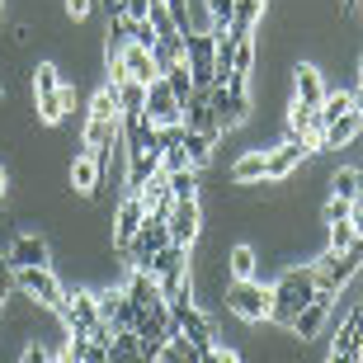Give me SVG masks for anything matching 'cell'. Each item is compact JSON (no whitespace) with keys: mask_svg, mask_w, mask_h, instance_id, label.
Returning <instances> with one entry per match:
<instances>
[{"mask_svg":"<svg viewBox=\"0 0 363 363\" xmlns=\"http://www.w3.org/2000/svg\"><path fill=\"white\" fill-rule=\"evenodd\" d=\"M147 217L151 213H147V203H142V194H123V203L113 208V250H128V241L142 231Z\"/></svg>","mask_w":363,"mask_h":363,"instance_id":"obj_10","label":"cell"},{"mask_svg":"<svg viewBox=\"0 0 363 363\" xmlns=\"http://www.w3.org/2000/svg\"><path fill=\"white\" fill-rule=\"evenodd\" d=\"M57 363H62V359H57Z\"/></svg>","mask_w":363,"mask_h":363,"instance_id":"obj_40","label":"cell"},{"mask_svg":"<svg viewBox=\"0 0 363 363\" xmlns=\"http://www.w3.org/2000/svg\"><path fill=\"white\" fill-rule=\"evenodd\" d=\"M350 222H354V236H359V245H363V208L354 203V213H350Z\"/></svg>","mask_w":363,"mask_h":363,"instance_id":"obj_34","label":"cell"},{"mask_svg":"<svg viewBox=\"0 0 363 363\" xmlns=\"http://www.w3.org/2000/svg\"><path fill=\"white\" fill-rule=\"evenodd\" d=\"M165 245H170V227H165V217H147V222H142V231L128 241V250H123V255H128V264H133V269H151V259L161 255Z\"/></svg>","mask_w":363,"mask_h":363,"instance_id":"obj_7","label":"cell"},{"mask_svg":"<svg viewBox=\"0 0 363 363\" xmlns=\"http://www.w3.org/2000/svg\"><path fill=\"white\" fill-rule=\"evenodd\" d=\"M5 189H10V175H5V170H0V199H5Z\"/></svg>","mask_w":363,"mask_h":363,"instance_id":"obj_37","label":"cell"},{"mask_svg":"<svg viewBox=\"0 0 363 363\" xmlns=\"http://www.w3.org/2000/svg\"><path fill=\"white\" fill-rule=\"evenodd\" d=\"M330 311H335V293H330V288H316V297H311L307 307H302V316L293 321L297 340H302V345H307V340H316V335H321V325L330 321Z\"/></svg>","mask_w":363,"mask_h":363,"instance_id":"obj_12","label":"cell"},{"mask_svg":"<svg viewBox=\"0 0 363 363\" xmlns=\"http://www.w3.org/2000/svg\"><path fill=\"white\" fill-rule=\"evenodd\" d=\"M363 133L359 113H340L335 123H325V133L316 137V151H330V147H345V142H354V137Z\"/></svg>","mask_w":363,"mask_h":363,"instance_id":"obj_16","label":"cell"},{"mask_svg":"<svg viewBox=\"0 0 363 363\" xmlns=\"http://www.w3.org/2000/svg\"><path fill=\"white\" fill-rule=\"evenodd\" d=\"M259 19H264V0H236V5H231V38H250V33H255V24Z\"/></svg>","mask_w":363,"mask_h":363,"instance_id":"obj_19","label":"cell"},{"mask_svg":"<svg viewBox=\"0 0 363 363\" xmlns=\"http://www.w3.org/2000/svg\"><path fill=\"white\" fill-rule=\"evenodd\" d=\"M330 194H335V199L359 203V194H363V170H335V175H330Z\"/></svg>","mask_w":363,"mask_h":363,"instance_id":"obj_22","label":"cell"},{"mask_svg":"<svg viewBox=\"0 0 363 363\" xmlns=\"http://www.w3.org/2000/svg\"><path fill=\"white\" fill-rule=\"evenodd\" d=\"M222 302H227L231 316H241V321H250V325L269 321V311H274L269 283H259V279H231L227 293H222Z\"/></svg>","mask_w":363,"mask_h":363,"instance_id":"obj_2","label":"cell"},{"mask_svg":"<svg viewBox=\"0 0 363 363\" xmlns=\"http://www.w3.org/2000/svg\"><path fill=\"white\" fill-rule=\"evenodd\" d=\"M90 118H104V123L118 118V90H113V85L94 90V99H90Z\"/></svg>","mask_w":363,"mask_h":363,"instance_id":"obj_24","label":"cell"},{"mask_svg":"<svg viewBox=\"0 0 363 363\" xmlns=\"http://www.w3.org/2000/svg\"><path fill=\"white\" fill-rule=\"evenodd\" d=\"M76 104V90L71 85H57V90H48V94H38V123H62L67 118V108Z\"/></svg>","mask_w":363,"mask_h":363,"instance_id":"obj_17","label":"cell"},{"mask_svg":"<svg viewBox=\"0 0 363 363\" xmlns=\"http://www.w3.org/2000/svg\"><path fill=\"white\" fill-rule=\"evenodd\" d=\"M231 5L236 0H208V28L213 33H227L231 28Z\"/></svg>","mask_w":363,"mask_h":363,"instance_id":"obj_25","label":"cell"},{"mask_svg":"<svg viewBox=\"0 0 363 363\" xmlns=\"http://www.w3.org/2000/svg\"><path fill=\"white\" fill-rule=\"evenodd\" d=\"M90 5H94V0H67V14H71V19H85Z\"/></svg>","mask_w":363,"mask_h":363,"instance_id":"obj_33","label":"cell"},{"mask_svg":"<svg viewBox=\"0 0 363 363\" xmlns=\"http://www.w3.org/2000/svg\"><path fill=\"white\" fill-rule=\"evenodd\" d=\"M165 189H170V203H194L199 199V175L194 170H175V175H165Z\"/></svg>","mask_w":363,"mask_h":363,"instance_id":"obj_21","label":"cell"},{"mask_svg":"<svg viewBox=\"0 0 363 363\" xmlns=\"http://www.w3.org/2000/svg\"><path fill=\"white\" fill-rule=\"evenodd\" d=\"M147 274L156 279V288L165 293V302H170L175 293H184V288H189V245H175V241H170L161 255L151 259Z\"/></svg>","mask_w":363,"mask_h":363,"instance_id":"obj_5","label":"cell"},{"mask_svg":"<svg viewBox=\"0 0 363 363\" xmlns=\"http://www.w3.org/2000/svg\"><path fill=\"white\" fill-rule=\"evenodd\" d=\"M359 10H363V5H359Z\"/></svg>","mask_w":363,"mask_h":363,"instance_id":"obj_39","label":"cell"},{"mask_svg":"<svg viewBox=\"0 0 363 363\" xmlns=\"http://www.w3.org/2000/svg\"><path fill=\"white\" fill-rule=\"evenodd\" d=\"M151 0H123V19H147Z\"/></svg>","mask_w":363,"mask_h":363,"instance_id":"obj_31","label":"cell"},{"mask_svg":"<svg viewBox=\"0 0 363 363\" xmlns=\"http://www.w3.org/2000/svg\"><path fill=\"white\" fill-rule=\"evenodd\" d=\"M0 5H5V0H0Z\"/></svg>","mask_w":363,"mask_h":363,"instance_id":"obj_38","label":"cell"},{"mask_svg":"<svg viewBox=\"0 0 363 363\" xmlns=\"http://www.w3.org/2000/svg\"><path fill=\"white\" fill-rule=\"evenodd\" d=\"M354 245H359L354 222H330V250H335V255H345V250H354Z\"/></svg>","mask_w":363,"mask_h":363,"instance_id":"obj_26","label":"cell"},{"mask_svg":"<svg viewBox=\"0 0 363 363\" xmlns=\"http://www.w3.org/2000/svg\"><path fill=\"white\" fill-rule=\"evenodd\" d=\"M231 279H255V250L250 245H236L231 250Z\"/></svg>","mask_w":363,"mask_h":363,"instance_id":"obj_27","label":"cell"},{"mask_svg":"<svg viewBox=\"0 0 363 363\" xmlns=\"http://www.w3.org/2000/svg\"><path fill=\"white\" fill-rule=\"evenodd\" d=\"M293 85H297L293 99H302L307 108H321V99H325V81H321V71H316V67H307V62H302V67L293 71Z\"/></svg>","mask_w":363,"mask_h":363,"instance_id":"obj_18","label":"cell"},{"mask_svg":"<svg viewBox=\"0 0 363 363\" xmlns=\"http://www.w3.org/2000/svg\"><path fill=\"white\" fill-rule=\"evenodd\" d=\"M133 43H137V48H147V52L156 48V28H151V19H133Z\"/></svg>","mask_w":363,"mask_h":363,"instance_id":"obj_29","label":"cell"},{"mask_svg":"<svg viewBox=\"0 0 363 363\" xmlns=\"http://www.w3.org/2000/svg\"><path fill=\"white\" fill-rule=\"evenodd\" d=\"M142 118H147L151 128H175V123H184V99L170 90L165 76H156V81L147 85V108H142Z\"/></svg>","mask_w":363,"mask_h":363,"instance_id":"obj_6","label":"cell"},{"mask_svg":"<svg viewBox=\"0 0 363 363\" xmlns=\"http://www.w3.org/2000/svg\"><path fill=\"white\" fill-rule=\"evenodd\" d=\"M213 147H217L213 137H203V133H189V128H184V156H189V165H194V170L213 161Z\"/></svg>","mask_w":363,"mask_h":363,"instance_id":"obj_23","label":"cell"},{"mask_svg":"<svg viewBox=\"0 0 363 363\" xmlns=\"http://www.w3.org/2000/svg\"><path fill=\"white\" fill-rule=\"evenodd\" d=\"M14 288L28 293L38 307H48V311H57V307H62V297H67L62 279L52 274V264H43V269H14Z\"/></svg>","mask_w":363,"mask_h":363,"instance_id":"obj_8","label":"cell"},{"mask_svg":"<svg viewBox=\"0 0 363 363\" xmlns=\"http://www.w3.org/2000/svg\"><path fill=\"white\" fill-rule=\"evenodd\" d=\"M5 259H10L14 269H43L48 264V241H43L38 231H19L10 241V250H5Z\"/></svg>","mask_w":363,"mask_h":363,"instance_id":"obj_13","label":"cell"},{"mask_svg":"<svg viewBox=\"0 0 363 363\" xmlns=\"http://www.w3.org/2000/svg\"><path fill=\"white\" fill-rule=\"evenodd\" d=\"M307 156H316V151H311V142H297V137L279 142L274 151H264V179H288L297 165L307 161Z\"/></svg>","mask_w":363,"mask_h":363,"instance_id":"obj_11","label":"cell"},{"mask_svg":"<svg viewBox=\"0 0 363 363\" xmlns=\"http://www.w3.org/2000/svg\"><path fill=\"white\" fill-rule=\"evenodd\" d=\"M316 288H321V279H316V264H293V269H283V279L274 283V311L269 321L288 325L293 330V321L302 316V307H307L311 297H316Z\"/></svg>","mask_w":363,"mask_h":363,"instance_id":"obj_1","label":"cell"},{"mask_svg":"<svg viewBox=\"0 0 363 363\" xmlns=\"http://www.w3.org/2000/svg\"><path fill=\"white\" fill-rule=\"evenodd\" d=\"M325 363H363V354L359 350H330V359Z\"/></svg>","mask_w":363,"mask_h":363,"instance_id":"obj_32","label":"cell"},{"mask_svg":"<svg viewBox=\"0 0 363 363\" xmlns=\"http://www.w3.org/2000/svg\"><path fill=\"white\" fill-rule=\"evenodd\" d=\"M184 67L194 76V90H213L217 85V33H184Z\"/></svg>","mask_w":363,"mask_h":363,"instance_id":"obj_4","label":"cell"},{"mask_svg":"<svg viewBox=\"0 0 363 363\" xmlns=\"http://www.w3.org/2000/svg\"><path fill=\"white\" fill-rule=\"evenodd\" d=\"M99 5H104L108 19H118V14H123V0H99Z\"/></svg>","mask_w":363,"mask_h":363,"instance_id":"obj_35","label":"cell"},{"mask_svg":"<svg viewBox=\"0 0 363 363\" xmlns=\"http://www.w3.org/2000/svg\"><path fill=\"white\" fill-rule=\"evenodd\" d=\"M350 213H354V203L350 199H335V194H330V199H325V208H321L325 227H330V222H350Z\"/></svg>","mask_w":363,"mask_h":363,"instance_id":"obj_28","label":"cell"},{"mask_svg":"<svg viewBox=\"0 0 363 363\" xmlns=\"http://www.w3.org/2000/svg\"><path fill=\"white\" fill-rule=\"evenodd\" d=\"M165 227H170V241L175 245H194V236H199V199L194 203H170Z\"/></svg>","mask_w":363,"mask_h":363,"instance_id":"obj_14","label":"cell"},{"mask_svg":"<svg viewBox=\"0 0 363 363\" xmlns=\"http://www.w3.org/2000/svg\"><path fill=\"white\" fill-rule=\"evenodd\" d=\"M208 104H213V118L222 123V133H231V128H241L250 118V94L231 90V85H213L208 90Z\"/></svg>","mask_w":363,"mask_h":363,"instance_id":"obj_9","label":"cell"},{"mask_svg":"<svg viewBox=\"0 0 363 363\" xmlns=\"http://www.w3.org/2000/svg\"><path fill=\"white\" fill-rule=\"evenodd\" d=\"M231 184H241V189L264 184V151H245L241 161L231 165Z\"/></svg>","mask_w":363,"mask_h":363,"instance_id":"obj_20","label":"cell"},{"mask_svg":"<svg viewBox=\"0 0 363 363\" xmlns=\"http://www.w3.org/2000/svg\"><path fill=\"white\" fill-rule=\"evenodd\" d=\"M199 363H241V354H236V350H222V345H213V350H203Z\"/></svg>","mask_w":363,"mask_h":363,"instance_id":"obj_30","label":"cell"},{"mask_svg":"<svg viewBox=\"0 0 363 363\" xmlns=\"http://www.w3.org/2000/svg\"><path fill=\"white\" fill-rule=\"evenodd\" d=\"M359 5H363V0H340V10H345V14H359Z\"/></svg>","mask_w":363,"mask_h":363,"instance_id":"obj_36","label":"cell"},{"mask_svg":"<svg viewBox=\"0 0 363 363\" xmlns=\"http://www.w3.org/2000/svg\"><path fill=\"white\" fill-rule=\"evenodd\" d=\"M71 189H76V194H85V199L104 189V175H99V165H94L90 151H76V161H71Z\"/></svg>","mask_w":363,"mask_h":363,"instance_id":"obj_15","label":"cell"},{"mask_svg":"<svg viewBox=\"0 0 363 363\" xmlns=\"http://www.w3.org/2000/svg\"><path fill=\"white\" fill-rule=\"evenodd\" d=\"M170 321H175V330L189 340V345H199V350H213V345H217L213 321L199 311V302H194V293H189V288L170 297Z\"/></svg>","mask_w":363,"mask_h":363,"instance_id":"obj_3","label":"cell"}]
</instances>
